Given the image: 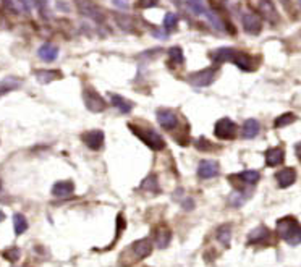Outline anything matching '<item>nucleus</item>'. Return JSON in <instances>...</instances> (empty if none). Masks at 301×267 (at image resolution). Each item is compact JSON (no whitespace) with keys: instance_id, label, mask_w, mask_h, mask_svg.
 Wrapping results in <instances>:
<instances>
[{"instance_id":"1","label":"nucleus","mask_w":301,"mask_h":267,"mask_svg":"<svg viewBox=\"0 0 301 267\" xmlns=\"http://www.w3.org/2000/svg\"><path fill=\"white\" fill-rule=\"evenodd\" d=\"M130 130L136 135L144 145L148 148H151L152 151H162L165 148V141L162 139V136L157 131H154L152 128H146V127H136L134 123H130Z\"/></svg>"},{"instance_id":"2","label":"nucleus","mask_w":301,"mask_h":267,"mask_svg":"<svg viewBox=\"0 0 301 267\" xmlns=\"http://www.w3.org/2000/svg\"><path fill=\"white\" fill-rule=\"evenodd\" d=\"M83 100H85L86 109L92 112V114H101V112L107 109V102L102 99V96L92 86L85 88V91H83Z\"/></svg>"},{"instance_id":"3","label":"nucleus","mask_w":301,"mask_h":267,"mask_svg":"<svg viewBox=\"0 0 301 267\" xmlns=\"http://www.w3.org/2000/svg\"><path fill=\"white\" fill-rule=\"evenodd\" d=\"M299 225L298 220L293 217H284L277 222V232L284 240H287L288 243H293V240L299 235Z\"/></svg>"},{"instance_id":"4","label":"nucleus","mask_w":301,"mask_h":267,"mask_svg":"<svg viewBox=\"0 0 301 267\" xmlns=\"http://www.w3.org/2000/svg\"><path fill=\"white\" fill-rule=\"evenodd\" d=\"M215 76H217V68L209 67V68H204L201 71H196V73L190 75L186 78V81L194 88H207L214 83Z\"/></svg>"},{"instance_id":"5","label":"nucleus","mask_w":301,"mask_h":267,"mask_svg":"<svg viewBox=\"0 0 301 267\" xmlns=\"http://www.w3.org/2000/svg\"><path fill=\"white\" fill-rule=\"evenodd\" d=\"M214 135L219 139H233L236 136V125L230 118H220L214 127Z\"/></svg>"},{"instance_id":"6","label":"nucleus","mask_w":301,"mask_h":267,"mask_svg":"<svg viewBox=\"0 0 301 267\" xmlns=\"http://www.w3.org/2000/svg\"><path fill=\"white\" fill-rule=\"evenodd\" d=\"M128 251L133 254V261H141V259H146L148 256L152 253V241L149 238H143V240H138L134 241Z\"/></svg>"},{"instance_id":"7","label":"nucleus","mask_w":301,"mask_h":267,"mask_svg":"<svg viewBox=\"0 0 301 267\" xmlns=\"http://www.w3.org/2000/svg\"><path fill=\"white\" fill-rule=\"evenodd\" d=\"M242 23H243V29L246 31V33L253 34V36H257L259 33H261V29H263L261 16L256 15V13H245Z\"/></svg>"},{"instance_id":"8","label":"nucleus","mask_w":301,"mask_h":267,"mask_svg":"<svg viewBox=\"0 0 301 267\" xmlns=\"http://www.w3.org/2000/svg\"><path fill=\"white\" fill-rule=\"evenodd\" d=\"M220 166L215 160H201L198 167V175L204 180H209L219 175Z\"/></svg>"},{"instance_id":"9","label":"nucleus","mask_w":301,"mask_h":267,"mask_svg":"<svg viewBox=\"0 0 301 267\" xmlns=\"http://www.w3.org/2000/svg\"><path fill=\"white\" fill-rule=\"evenodd\" d=\"M259 12H261L263 18L267 19L269 23H272V25L278 23L280 16L272 4V0H259Z\"/></svg>"},{"instance_id":"10","label":"nucleus","mask_w":301,"mask_h":267,"mask_svg":"<svg viewBox=\"0 0 301 267\" xmlns=\"http://www.w3.org/2000/svg\"><path fill=\"white\" fill-rule=\"evenodd\" d=\"M157 121L164 130H173L178 125V118L172 110L167 109H159L157 110Z\"/></svg>"},{"instance_id":"11","label":"nucleus","mask_w":301,"mask_h":267,"mask_svg":"<svg viewBox=\"0 0 301 267\" xmlns=\"http://www.w3.org/2000/svg\"><path fill=\"white\" fill-rule=\"evenodd\" d=\"M83 141L86 142V146L92 151H99L104 145V133L101 130H92L83 135Z\"/></svg>"},{"instance_id":"12","label":"nucleus","mask_w":301,"mask_h":267,"mask_svg":"<svg viewBox=\"0 0 301 267\" xmlns=\"http://www.w3.org/2000/svg\"><path fill=\"white\" fill-rule=\"evenodd\" d=\"M73 191H75V184L70 180L57 181L54 187H52V194L57 198H67V196H70V194H73Z\"/></svg>"},{"instance_id":"13","label":"nucleus","mask_w":301,"mask_h":267,"mask_svg":"<svg viewBox=\"0 0 301 267\" xmlns=\"http://www.w3.org/2000/svg\"><path fill=\"white\" fill-rule=\"evenodd\" d=\"M275 177H277V183H278L280 188H288V187H292V184L295 183V180H296V172L292 167H287V169L280 170Z\"/></svg>"},{"instance_id":"14","label":"nucleus","mask_w":301,"mask_h":267,"mask_svg":"<svg viewBox=\"0 0 301 267\" xmlns=\"http://www.w3.org/2000/svg\"><path fill=\"white\" fill-rule=\"evenodd\" d=\"M170 240H172V232L169 230V227H165V225H160L155 230V235H154V241L157 244L159 250H164L167 248L170 244Z\"/></svg>"},{"instance_id":"15","label":"nucleus","mask_w":301,"mask_h":267,"mask_svg":"<svg viewBox=\"0 0 301 267\" xmlns=\"http://www.w3.org/2000/svg\"><path fill=\"white\" fill-rule=\"evenodd\" d=\"M233 64L242 68L243 71H251L256 68V64H254V58L251 55H248L245 52H240V50H236L235 54V58H233Z\"/></svg>"},{"instance_id":"16","label":"nucleus","mask_w":301,"mask_h":267,"mask_svg":"<svg viewBox=\"0 0 301 267\" xmlns=\"http://www.w3.org/2000/svg\"><path fill=\"white\" fill-rule=\"evenodd\" d=\"M78 8L83 15H86L88 18H92V19H102V13L101 10L94 5L91 4L89 0H78Z\"/></svg>"},{"instance_id":"17","label":"nucleus","mask_w":301,"mask_h":267,"mask_svg":"<svg viewBox=\"0 0 301 267\" xmlns=\"http://www.w3.org/2000/svg\"><path fill=\"white\" fill-rule=\"evenodd\" d=\"M285 159V151L284 148H272L266 152V163L269 167H275L280 166Z\"/></svg>"},{"instance_id":"18","label":"nucleus","mask_w":301,"mask_h":267,"mask_svg":"<svg viewBox=\"0 0 301 267\" xmlns=\"http://www.w3.org/2000/svg\"><path fill=\"white\" fill-rule=\"evenodd\" d=\"M235 54H236V49L233 47H220V49L214 50L212 57L215 61H219V64H224V61H232L233 64Z\"/></svg>"},{"instance_id":"19","label":"nucleus","mask_w":301,"mask_h":267,"mask_svg":"<svg viewBox=\"0 0 301 267\" xmlns=\"http://www.w3.org/2000/svg\"><path fill=\"white\" fill-rule=\"evenodd\" d=\"M110 100H112V106L117 107L122 114H128V112H131V109L134 107L131 100L122 97L118 94H112V92H110Z\"/></svg>"},{"instance_id":"20","label":"nucleus","mask_w":301,"mask_h":267,"mask_svg":"<svg viewBox=\"0 0 301 267\" xmlns=\"http://www.w3.org/2000/svg\"><path fill=\"white\" fill-rule=\"evenodd\" d=\"M36 78L41 85H47V83H52V81L62 78V73L57 70H37Z\"/></svg>"},{"instance_id":"21","label":"nucleus","mask_w":301,"mask_h":267,"mask_svg":"<svg viewBox=\"0 0 301 267\" xmlns=\"http://www.w3.org/2000/svg\"><path fill=\"white\" fill-rule=\"evenodd\" d=\"M259 130H261L259 121L254 120V118H250V120H246L245 125H243V136L248 138V139H251V138L259 135Z\"/></svg>"},{"instance_id":"22","label":"nucleus","mask_w":301,"mask_h":267,"mask_svg":"<svg viewBox=\"0 0 301 267\" xmlns=\"http://www.w3.org/2000/svg\"><path fill=\"white\" fill-rule=\"evenodd\" d=\"M37 54L44 61H54L58 55V49L54 44H44L43 47L39 49Z\"/></svg>"},{"instance_id":"23","label":"nucleus","mask_w":301,"mask_h":267,"mask_svg":"<svg viewBox=\"0 0 301 267\" xmlns=\"http://www.w3.org/2000/svg\"><path fill=\"white\" fill-rule=\"evenodd\" d=\"M269 237H271V232L266 227H257L248 235V240H250V243H263V241H267Z\"/></svg>"},{"instance_id":"24","label":"nucleus","mask_w":301,"mask_h":267,"mask_svg":"<svg viewBox=\"0 0 301 267\" xmlns=\"http://www.w3.org/2000/svg\"><path fill=\"white\" fill-rule=\"evenodd\" d=\"M13 227H15V233L22 235L28 230V220L23 214H15L13 215Z\"/></svg>"},{"instance_id":"25","label":"nucleus","mask_w":301,"mask_h":267,"mask_svg":"<svg viewBox=\"0 0 301 267\" xmlns=\"http://www.w3.org/2000/svg\"><path fill=\"white\" fill-rule=\"evenodd\" d=\"M217 240H219L224 246H228L230 243V238H232V227L230 225H222V227L217 230Z\"/></svg>"},{"instance_id":"26","label":"nucleus","mask_w":301,"mask_h":267,"mask_svg":"<svg viewBox=\"0 0 301 267\" xmlns=\"http://www.w3.org/2000/svg\"><path fill=\"white\" fill-rule=\"evenodd\" d=\"M296 120V117L292 114V112H285V114H282L280 117L275 118L274 121V125L275 128H282V127H288V125H292V123Z\"/></svg>"},{"instance_id":"27","label":"nucleus","mask_w":301,"mask_h":267,"mask_svg":"<svg viewBox=\"0 0 301 267\" xmlns=\"http://www.w3.org/2000/svg\"><path fill=\"white\" fill-rule=\"evenodd\" d=\"M238 178H240L242 181L248 183V184H254L259 181V178H261V175H259V172L256 170H245L243 173H240V175H236Z\"/></svg>"},{"instance_id":"28","label":"nucleus","mask_w":301,"mask_h":267,"mask_svg":"<svg viewBox=\"0 0 301 267\" xmlns=\"http://www.w3.org/2000/svg\"><path fill=\"white\" fill-rule=\"evenodd\" d=\"M186 4H188L190 10L194 15H207V10L203 4V0H186Z\"/></svg>"},{"instance_id":"29","label":"nucleus","mask_w":301,"mask_h":267,"mask_svg":"<svg viewBox=\"0 0 301 267\" xmlns=\"http://www.w3.org/2000/svg\"><path fill=\"white\" fill-rule=\"evenodd\" d=\"M19 86V81L16 78H5L4 81H0V92H7V91H12V89H16Z\"/></svg>"},{"instance_id":"30","label":"nucleus","mask_w":301,"mask_h":267,"mask_svg":"<svg viewBox=\"0 0 301 267\" xmlns=\"http://www.w3.org/2000/svg\"><path fill=\"white\" fill-rule=\"evenodd\" d=\"M141 190L144 191H157L159 190V183H157V177L149 175L146 180L141 183Z\"/></svg>"},{"instance_id":"31","label":"nucleus","mask_w":301,"mask_h":267,"mask_svg":"<svg viewBox=\"0 0 301 267\" xmlns=\"http://www.w3.org/2000/svg\"><path fill=\"white\" fill-rule=\"evenodd\" d=\"M169 57H170L172 61H175L176 65H182V64H183V60H185L182 47H172V49L169 50Z\"/></svg>"},{"instance_id":"32","label":"nucleus","mask_w":301,"mask_h":267,"mask_svg":"<svg viewBox=\"0 0 301 267\" xmlns=\"http://www.w3.org/2000/svg\"><path fill=\"white\" fill-rule=\"evenodd\" d=\"M176 23H178V19H176V15L173 13H167L164 18V28L167 31H173L176 28Z\"/></svg>"},{"instance_id":"33","label":"nucleus","mask_w":301,"mask_h":267,"mask_svg":"<svg viewBox=\"0 0 301 267\" xmlns=\"http://www.w3.org/2000/svg\"><path fill=\"white\" fill-rule=\"evenodd\" d=\"M115 19H117V23L125 29V31H131L133 29V22H131V18L130 16H123V15H118L115 13Z\"/></svg>"},{"instance_id":"34","label":"nucleus","mask_w":301,"mask_h":267,"mask_svg":"<svg viewBox=\"0 0 301 267\" xmlns=\"http://www.w3.org/2000/svg\"><path fill=\"white\" fill-rule=\"evenodd\" d=\"M19 254H22V251H19L18 248H10L4 253V258L8 259L10 262H16L19 259Z\"/></svg>"},{"instance_id":"35","label":"nucleus","mask_w":301,"mask_h":267,"mask_svg":"<svg viewBox=\"0 0 301 267\" xmlns=\"http://www.w3.org/2000/svg\"><path fill=\"white\" fill-rule=\"evenodd\" d=\"M159 4V0H136V7L141 8V10H148V8H152Z\"/></svg>"},{"instance_id":"36","label":"nucleus","mask_w":301,"mask_h":267,"mask_svg":"<svg viewBox=\"0 0 301 267\" xmlns=\"http://www.w3.org/2000/svg\"><path fill=\"white\" fill-rule=\"evenodd\" d=\"M196 148H198L199 151H209L212 148V145L206 138H199L198 141H196Z\"/></svg>"},{"instance_id":"37","label":"nucleus","mask_w":301,"mask_h":267,"mask_svg":"<svg viewBox=\"0 0 301 267\" xmlns=\"http://www.w3.org/2000/svg\"><path fill=\"white\" fill-rule=\"evenodd\" d=\"M112 4L115 5L117 8H122V10H127L128 5H130L128 0H112Z\"/></svg>"},{"instance_id":"38","label":"nucleus","mask_w":301,"mask_h":267,"mask_svg":"<svg viewBox=\"0 0 301 267\" xmlns=\"http://www.w3.org/2000/svg\"><path fill=\"white\" fill-rule=\"evenodd\" d=\"M295 154H296V157L301 160V142H298V145L295 146Z\"/></svg>"},{"instance_id":"39","label":"nucleus","mask_w":301,"mask_h":267,"mask_svg":"<svg viewBox=\"0 0 301 267\" xmlns=\"http://www.w3.org/2000/svg\"><path fill=\"white\" fill-rule=\"evenodd\" d=\"M172 4H175V5H180L182 4V0H170Z\"/></svg>"},{"instance_id":"40","label":"nucleus","mask_w":301,"mask_h":267,"mask_svg":"<svg viewBox=\"0 0 301 267\" xmlns=\"http://www.w3.org/2000/svg\"><path fill=\"white\" fill-rule=\"evenodd\" d=\"M280 4H284V5H288V4H290V0H280Z\"/></svg>"},{"instance_id":"41","label":"nucleus","mask_w":301,"mask_h":267,"mask_svg":"<svg viewBox=\"0 0 301 267\" xmlns=\"http://www.w3.org/2000/svg\"><path fill=\"white\" fill-rule=\"evenodd\" d=\"M298 237H299V240H301V230H299V235H298Z\"/></svg>"},{"instance_id":"42","label":"nucleus","mask_w":301,"mask_h":267,"mask_svg":"<svg viewBox=\"0 0 301 267\" xmlns=\"http://www.w3.org/2000/svg\"><path fill=\"white\" fill-rule=\"evenodd\" d=\"M299 5H301V0H299Z\"/></svg>"}]
</instances>
